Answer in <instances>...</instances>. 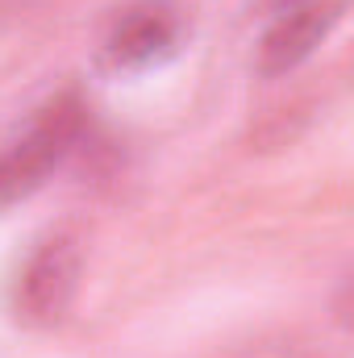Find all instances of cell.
<instances>
[{
	"instance_id": "cell-1",
	"label": "cell",
	"mask_w": 354,
	"mask_h": 358,
	"mask_svg": "<svg viewBox=\"0 0 354 358\" xmlns=\"http://www.w3.org/2000/svg\"><path fill=\"white\" fill-rule=\"evenodd\" d=\"M80 129H84V104L76 96H59L55 104H46L34 117V125L0 155V208L29 196L50 176V167H59L63 155L76 146Z\"/></svg>"
},
{
	"instance_id": "cell-2",
	"label": "cell",
	"mask_w": 354,
	"mask_h": 358,
	"mask_svg": "<svg viewBox=\"0 0 354 358\" xmlns=\"http://www.w3.org/2000/svg\"><path fill=\"white\" fill-rule=\"evenodd\" d=\"M76 279H80V246L67 234L38 242V250L25 259V267L17 275V292H13L17 317L38 321V325L55 321L67 308Z\"/></svg>"
},
{
	"instance_id": "cell-3",
	"label": "cell",
	"mask_w": 354,
	"mask_h": 358,
	"mask_svg": "<svg viewBox=\"0 0 354 358\" xmlns=\"http://www.w3.org/2000/svg\"><path fill=\"white\" fill-rule=\"evenodd\" d=\"M346 0H300V4H283V13L271 21L259 46V71L263 76H283L292 67H300L325 38L330 29L342 21Z\"/></svg>"
},
{
	"instance_id": "cell-4",
	"label": "cell",
	"mask_w": 354,
	"mask_h": 358,
	"mask_svg": "<svg viewBox=\"0 0 354 358\" xmlns=\"http://www.w3.org/2000/svg\"><path fill=\"white\" fill-rule=\"evenodd\" d=\"M176 42H179L176 8L159 4V0H146V4H134L129 13L117 17V25L108 29L104 55L121 71H142V67L163 63L176 50Z\"/></svg>"
},
{
	"instance_id": "cell-5",
	"label": "cell",
	"mask_w": 354,
	"mask_h": 358,
	"mask_svg": "<svg viewBox=\"0 0 354 358\" xmlns=\"http://www.w3.org/2000/svg\"><path fill=\"white\" fill-rule=\"evenodd\" d=\"M283 4H300V0H283Z\"/></svg>"
}]
</instances>
